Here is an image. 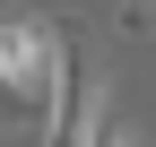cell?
I'll return each instance as SVG.
<instances>
[{"mask_svg": "<svg viewBox=\"0 0 156 147\" xmlns=\"http://www.w3.org/2000/svg\"><path fill=\"white\" fill-rule=\"evenodd\" d=\"M87 113H95V78H87V52H78V26L61 17L52 87H44V147H87Z\"/></svg>", "mask_w": 156, "mask_h": 147, "instance_id": "cell-1", "label": "cell"}, {"mask_svg": "<svg viewBox=\"0 0 156 147\" xmlns=\"http://www.w3.org/2000/svg\"><path fill=\"white\" fill-rule=\"evenodd\" d=\"M52 43H61V17H52V26H44V17H0V78H9L17 87V95H35V104H44V87H52Z\"/></svg>", "mask_w": 156, "mask_h": 147, "instance_id": "cell-2", "label": "cell"}, {"mask_svg": "<svg viewBox=\"0 0 156 147\" xmlns=\"http://www.w3.org/2000/svg\"><path fill=\"white\" fill-rule=\"evenodd\" d=\"M87 147H130V121L113 113V95H95V113H87Z\"/></svg>", "mask_w": 156, "mask_h": 147, "instance_id": "cell-3", "label": "cell"}, {"mask_svg": "<svg viewBox=\"0 0 156 147\" xmlns=\"http://www.w3.org/2000/svg\"><path fill=\"white\" fill-rule=\"evenodd\" d=\"M26 113H35V95H17V87L0 78V130H17V121H26Z\"/></svg>", "mask_w": 156, "mask_h": 147, "instance_id": "cell-4", "label": "cell"}]
</instances>
